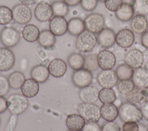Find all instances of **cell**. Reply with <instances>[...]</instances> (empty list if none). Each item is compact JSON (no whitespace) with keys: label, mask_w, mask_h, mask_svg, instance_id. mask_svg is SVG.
<instances>
[{"label":"cell","mask_w":148,"mask_h":131,"mask_svg":"<svg viewBox=\"0 0 148 131\" xmlns=\"http://www.w3.org/2000/svg\"><path fill=\"white\" fill-rule=\"evenodd\" d=\"M119 116L123 122H138L143 118L141 110L136 104L130 102L123 103L120 106L119 109Z\"/></svg>","instance_id":"1"},{"label":"cell","mask_w":148,"mask_h":131,"mask_svg":"<svg viewBox=\"0 0 148 131\" xmlns=\"http://www.w3.org/2000/svg\"><path fill=\"white\" fill-rule=\"evenodd\" d=\"M98 43L96 34L85 30L77 36L76 47L80 52L89 53L95 48Z\"/></svg>","instance_id":"2"},{"label":"cell","mask_w":148,"mask_h":131,"mask_svg":"<svg viewBox=\"0 0 148 131\" xmlns=\"http://www.w3.org/2000/svg\"><path fill=\"white\" fill-rule=\"evenodd\" d=\"M8 110L13 115H20L28 108L27 98L20 93L11 94L7 99Z\"/></svg>","instance_id":"3"},{"label":"cell","mask_w":148,"mask_h":131,"mask_svg":"<svg viewBox=\"0 0 148 131\" xmlns=\"http://www.w3.org/2000/svg\"><path fill=\"white\" fill-rule=\"evenodd\" d=\"M77 111L86 121L98 122L101 119L100 107L95 103H82L78 106Z\"/></svg>","instance_id":"4"},{"label":"cell","mask_w":148,"mask_h":131,"mask_svg":"<svg viewBox=\"0 0 148 131\" xmlns=\"http://www.w3.org/2000/svg\"><path fill=\"white\" fill-rule=\"evenodd\" d=\"M20 34L16 29L5 27L0 33V41L5 47L11 48L18 45L20 41Z\"/></svg>","instance_id":"5"},{"label":"cell","mask_w":148,"mask_h":131,"mask_svg":"<svg viewBox=\"0 0 148 131\" xmlns=\"http://www.w3.org/2000/svg\"><path fill=\"white\" fill-rule=\"evenodd\" d=\"M13 20L19 25H27L32 19V11L24 4H18L12 9Z\"/></svg>","instance_id":"6"},{"label":"cell","mask_w":148,"mask_h":131,"mask_svg":"<svg viewBox=\"0 0 148 131\" xmlns=\"http://www.w3.org/2000/svg\"><path fill=\"white\" fill-rule=\"evenodd\" d=\"M84 25L86 30L93 34H99L104 29V18L101 14H91L84 19Z\"/></svg>","instance_id":"7"},{"label":"cell","mask_w":148,"mask_h":131,"mask_svg":"<svg viewBox=\"0 0 148 131\" xmlns=\"http://www.w3.org/2000/svg\"><path fill=\"white\" fill-rule=\"evenodd\" d=\"M97 82L102 88H113L117 85L119 78L116 71L113 70H104L99 73Z\"/></svg>","instance_id":"8"},{"label":"cell","mask_w":148,"mask_h":131,"mask_svg":"<svg viewBox=\"0 0 148 131\" xmlns=\"http://www.w3.org/2000/svg\"><path fill=\"white\" fill-rule=\"evenodd\" d=\"M15 55L10 48L0 47V72H6L11 70L15 64Z\"/></svg>","instance_id":"9"},{"label":"cell","mask_w":148,"mask_h":131,"mask_svg":"<svg viewBox=\"0 0 148 131\" xmlns=\"http://www.w3.org/2000/svg\"><path fill=\"white\" fill-rule=\"evenodd\" d=\"M72 82L75 86L79 88H84L90 85L92 82V72L84 68L75 71L73 73Z\"/></svg>","instance_id":"10"},{"label":"cell","mask_w":148,"mask_h":131,"mask_svg":"<svg viewBox=\"0 0 148 131\" xmlns=\"http://www.w3.org/2000/svg\"><path fill=\"white\" fill-rule=\"evenodd\" d=\"M99 67L102 71L112 70L116 65V58L113 52L108 50H102L97 55Z\"/></svg>","instance_id":"11"},{"label":"cell","mask_w":148,"mask_h":131,"mask_svg":"<svg viewBox=\"0 0 148 131\" xmlns=\"http://www.w3.org/2000/svg\"><path fill=\"white\" fill-rule=\"evenodd\" d=\"M125 64H127L133 70L141 67L145 62L144 53L138 49H133L128 51L125 56Z\"/></svg>","instance_id":"12"},{"label":"cell","mask_w":148,"mask_h":131,"mask_svg":"<svg viewBox=\"0 0 148 131\" xmlns=\"http://www.w3.org/2000/svg\"><path fill=\"white\" fill-rule=\"evenodd\" d=\"M34 15L37 20L41 22L51 20L53 16L51 5L46 2H39L34 10Z\"/></svg>","instance_id":"13"},{"label":"cell","mask_w":148,"mask_h":131,"mask_svg":"<svg viewBox=\"0 0 148 131\" xmlns=\"http://www.w3.org/2000/svg\"><path fill=\"white\" fill-rule=\"evenodd\" d=\"M68 22L64 17L53 16L49 23L50 30L56 36H62L67 32Z\"/></svg>","instance_id":"14"},{"label":"cell","mask_w":148,"mask_h":131,"mask_svg":"<svg viewBox=\"0 0 148 131\" xmlns=\"http://www.w3.org/2000/svg\"><path fill=\"white\" fill-rule=\"evenodd\" d=\"M134 42V33L130 29H122L116 34V43L121 48L132 47Z\"/></svg>","instance_id":"15"},{"label":"cell","mask_w":148,"mask_h":131,"mask_svg":"<svg viewBox=\"0 0 148 131\" xmlns=\"http://www.w3.org/2000/svg\"><path fill=\"white\" fill-rule=\"evenodd\" d=\"M98 43L103 48H110L116 44V34L112 29L104 28L98 34Z\"/></svg>","instance_id":"16"},{"label":"cell","mask_w":148,"mask_h":131,"mask_svg":"<svg viewBox=\"0 0 148 131\" xmlns=\"http://www.w3.org/2000/svg\"><path fill=\"white\" fill-rule=\"evenodd\" d=\"M50 75L55 78H61L65 75L67 71V63L62 59H54L49 63Z\"/></svg>","instance_id":"17"},{"label":"cell","mask_w":148,"mask_h":131,"mask_svg":"<svg viewBox=\"0 0 148 131\" xmlns=\"http://www.w3.org/2000/svg\"><path fill=\"white\" fill-rule=\"evenodd\" d=\"M99 91L95 85H89L82 88L79 93V96L84 103H95L99 99Z\"/></svg>","instance_id":"18"},{"label":"cell","mask_w":148,"mask_h":131,"mask_svg":"<svg viewBox=\"0 0 148 131\" xmlns=\"http://www.w3.org/2000/svg\"><path fill=\"white\" fill-rule=\"evenodd\" d=\"M132 81L135 86L141 89H146L148 87V69L140 67L134 70Z\"/></svg>","instance_id":"19"},{"label":"cell","mask_w":148,"mask_h":131,"mask_svg":"<svg viewBox=\"0 0 148 131\" xmlns=\"http://www.w3.org/2000/svg\"><path fill=\"white\" fill-rule=\"evenodd\" d=\"M130 27L133 33L142 35L148 30V21L146 16L139 14L134 16L131 19Z\"/></svg>","instance_id":"20"},{"label":"cell","mask_w":148,"mask_h":131,"mask_svg":"<svg viewBox=\"0 0 148 131\" xmlns=\"http://www.w3.org/2000/svg\"><path fill=\"white\" fill-rule=\"evenodd\" d=\"M30 76L39 84H43L48 80L50 76L48 67L43 64L34 66L30 71Z\"/></svg>","instance_id":"21"},{"label":"cell","mask_w":148,"mask_h":131,"mask_svg":"<svg viewBox=\"0 0 148 131\" xmlns=\"http://www.w3.org/2000/svg\"><path fill=\"white\" fill-rule=\"evenodd\" d=\"M39 84L33 79H27L25 81L21 87L22 94L27 98H34L39 93Z\"/></svg>","instance_id":"22"},{"label":"cell","mask_w":148,"mask_h":131,"mask_svg":"<svg viewBox=\"0 0 148 131\" xmlns=\"http://www.w3.org/2000/svg\"><path fill=\"white\" fill-rule=\"evenodd\" d=\"M100 111L101 117L107 121H114L119 116V108L114 104H103Z\"/></svg>","instance_id":"23"},{"label":"cell","mask_w":148,"mask_h":131,"mask_svg":"<svg viewBox=\"0 0 148 131\" xmlns=\"http://www.w3.org/2000/svg\"><path fill=\"white\" fill-rule=\"evenodd\" d=\"M40 30L37 26L32 25V24H27L24 28L22 29V35L23 39L27 42L34 43L39 39Z\"/></svg>","instance_id":"24"},{"label":"cell","mask_w":148,"mask_h":131,"mask_svg":"<svg viewBox=\"0 0 148 131\" xmlns=\"http://www.w3.org/2000/svg\"><path fill=\"white\" fill-rule=\"evenodd\" d=\"M86 121L79 114H70L66 119V125L69 130H82Z\"/></svg>","instance_id":"25"},{"label":"cell","mask_w":148,"mask_h":131,"mask_svg":"<svg viewBox=\"0 0 148 131\" xmlns=\"http://www.w3.org/2000/svg\"><path fill=\"white\" fill-rule=\"evenodd\" d=\"M56 42V36L50 30H43L40 32L38 42L42 47L45 49L52 48L55 45Z\"/></svg>","instance_id":"26"},{"label":"cell","mask_w":148,"mask_h":131,"mask_svg":"<svg viewBox=\"0 0 148 131\" xmlns=\"http://www.w3.org/2000/svg\"><path fill=\"white\" fill-rule=\"evenodd\" d=\"M116 13V17L121 22H128L134 16V8L128 4L123 3Z\"/></svg>","instance_id":"27"},{"label":"cell","mask_w":148,"mask_h":131,"mask_svg":"<svg viewBox=\"0 0 148 131\" xmlns=\"http://www.w3.org/2000/svg\"><path fill=\"white\" fill-rule=\"evenodd\" d=\"M85 30L84 21L80 18H77V17L72 18L68 22L67 32L71 35L78 36Z\"/></svg>","instance_id":"28"},{"label":"cell","mask_w":148,"mask_h":131,"mask_svg":"<svg viewBox=\"0 0 148 131\" xmlns=\"http://www.w3.org/2000/svg\"><path fill=\"white\" fill-rule=\"evenodd\" d=\"M125 99L127 102L136 104V105L143 103L145 102V91H144V89L135 87L133 91L125 95Z\"/></svg>","instance_id":"29"},{"label":"cell","mask_w":148,"mask_h":131,"mask_svg":"<svg viewBox=\"0 0 148 131\" xmlns=\"http://www.w3.org/2000/svg\"><path fill=\"white\" fill-rule=\"evenodd\" d=\"M10 88L14 90L20 89L23 85L25 79V76L20 71H14L8 78Z\"/></svg>","instance_id":"30"},{"label":"cell","mask_w":148,"mask_h":131,"mask_svg":"<svg viewBox=\"0 0 148 131\" xmlns=\"http://www.w3.org/2000/svg\"><path fill=\"white\" fill-rule=\"evenodd\" d=\"M67 63L68 66H70V67L73 71L82 69L84 68V57L81 53H73L67 59Z\"/></svg>","instance_id":"31"},{"label":"cell","mask_w":148,"mask_h":131,"mask_svg":"<svg viewBox=\"0 0 148 131\" xmlns=\"http://www.w3.org/2000/svg\"><path fill=\"white\" fill-rule=\"evenodd\" d=\"M99 99L102 104H113L116 100V94L113 88H102L99 91Z\"/></svg>","instance_id":"32"},{"label":"cell","mask_w":148,"mask_h":131,"mask_svg":"<svg viewBox=\"0 0 148 131\" xmlns=\"http://www.w3.org/2000/svg\"><path fill=\"white\" fill-rule=\"evenodd\" d=\"M116 73L119 78V80H128L132 79L134 70L128 66L127 64H121L116 67Z\"/></svg>","instance_id":"33"},{"label":"cell","mask_w":148,"mask_h":131,"mask_svg":"<svg viewBox=\"0 0 148 131\" xmlns=\"http://www.w3.org/2000/svg\"><path fill=\"white\" fill-rule=\"evenodd\" d=\"M53 15L64 17L69 13V6L64 1H56L51 5Z\"/></svg>","instance_id":"34"},{"label":"cell","mask_w":148,"mask_h":131,"mask_svg":"<svg viewBox=\"0 0 148 131\" xmlns=\"http://www.w3.org/2000/svg\"><path fill=\"white\" fill-rule=\"evenodd\" d=\"M13 20L12 10L5 5H0V25H7Z\"/></svg>","instance_id":"35"},{"label":"cell","mask_w":148,"mask_h":131,"mask_svg":"<svg viewBox=\"0 0 148 131\" xmlns=\"http://www.w3.org/2000/svg\"><path fill=\"white\" fill-rule=\"evenodd\" d=\"M97 56L96 54H89L84 57V68L90 72L96 71L99 68Z\"/></svg>","instance_id":"36"},{"label":"cell","mask_w":148,"mask_h":131,"mask_svg":"<svg viewBox=\"0 0 148 131\" xmlns=\"http://www.w3.org/2000/svg\"><path fill=\"white\" fill-rule=\"evenodd\" d=\"M135 84L132 79L128 80H120L117 84V89L119 92L122 95L127 94L128 93L133 91L135 88Z\"/></svg>","instance_id":"37"},{"label":"cell","mask_w":148,"mask_h":131,"mask_svg":"<svg viewBox=\"0 0 148 131\" xmlns=\"http://www.w3.org/2000/svg\"><path fill=\"white\" fill-rule=\"evenodd\" d=\"M134 8L135 13L145 16L148 15V5L146 0H136Z\"/></svg>","instance_id":"38"},{"label":"cell","mask_w":148,"mask_h":131,"mask_svg":"<svg viewBox=\"0 0 148 131\" xmlns=\"http://www.w3.org/2000/svg\"><path fill=\"white\" fill-rule=\"evenodd\" d=\"M122 4V0H106L104 2V6L109 11L116 12Z\"/></svg>","instance_id":"39"},{"label":"cell","mask_w":148,"mask_h":131,"mask_svg":"<svg viewBox=\"0 0 148 131\" xmlns=\"http://www.w3.org/2000/svg\"><path fill=\"white\" fill-rule=\"evenodd\" d=\"M99 0H82L81 6L85 11L90 12L94 10L98 5Z\"/></svg>","instance_id":"40"},{"label":"cell","mask_w":148,"mask_h":131,"mask_svg":"<svg viewBox=\"0 0 148 131\" xmlns=\"http://www.w3.org/2000/svg\"><path fill=\"white\" fill-rule=\"evenodd\" d=\"M8 79L4 76L0 75V96H4L10 91Z\"/></svg>","instance_id":"41"},{"label":"cell","mask_w":148,"mask_h":131,"mask_svg":"<svg viewBox=\"0 0 148 131\" xmlns=\"http://www.w3.org/2000/svg\"><path fill=\"white\" fill-rule=\"evenodd\" d=\"M82 131H101V128L97 122L86 121Z\"/></svg>","instance_id":"42"},{"label":"cell","mask_w":148,"mask_h":131,"mask_svg":"<svg viewBox=\"0 0 148 131\" xmlns=\"http://www.w3.org/2000/svg\"><path fill=\"white\" fill-rule=\"evenodd\" d=\"M101 131H121L119 125L114 121H107L103 125Z\"/></svg>","instance_id":"43"},{"label":"cell","mask_w":148,"mask_h":131,"mask_svg":"<svg viewBox=\"0 0 148 131\" xmlns=\"http://www.w3.org/2000/svg\"><path fill=\"white\" fill-rule=\"evenodd\" d=\"M139 130V125L137 122L135 121H128L124 122L122 126V131H138Z\"/></svg>","instance_id":"44"},{"label":"cell","mask_w":148,"mask_h":131,"mask_svg":"<svg viewBox=\"0 0 148 131\" xmlns=\"http://www.w3.org/2000/svg\"><path fill=\"white\" fill-rule=\"evenodd\" d=\"M8 110V101L4 96H0V114Z\"/></svg>","instance_id":"45"},{"label":"cell","mask_w":148,"mask_h":131,"mask_svg":"<svg viewBox=\"0 0 148 131\" xmlns=\"http://www.w3.org/2000/svg\"><path fill=\"white\" fill-rule=\"evenodd\" d=\"M140 110H141L142 116L145 118L147 121H148V102H145L142 103Z\"/></svg>","instance_id":"46"},{"label":"cell","mask_w":148,"mask_h":131,"mask_svg":"<svg viewBox=\"0 0 148 131\" xmlns=\"http://www.w3.org/2000/svg\"><path fill=\"white\" fill-rule=\"evenodd\" d=\"M141 45L145 47V48L148 49V30H147L146 32L144 33L141 37Z\"/></svg>","instance_id":"47"},{"label":"cell","mask_w":148,"mask_h":131,"mask_svg":"<svg viewBox=\"0 0 148 131\" xmlns=\"http://www.w3.org/2000/svg\"><path fill=\"white\" fill-rule=\"evenodd\" d=\"M69 7H76L81 3L82 0H63Z\"/></svg>","instance_id":"48"},{"label":"cell","mask_w":148,"mask_h":131,"mask_svg":"<svg viewBox=\"0 0 148 131\" xmlns=\"http://www.w3.org/2000/svg\"><path fill=\"white\" fill-rule=\"evenodd\" d=\"M19 1H20L22 4L26 5L27 6L28 5H33L37 2V0H19Z\"/></svg>","instance_id":"49"},{"label":"cell","mask_w":148,"mask_h":131,"mask_svg":"<svg viewBox=\"0 0 148 131\" xmlns=\"http://www.w3.org/2000/svg\"><path fill=\"white\" fill-rule=\"evenodd\" d=\"M135 1H136V0H122L123 3L128 4V5H132V6H134Z\"/></svg>","instance_id":"50"},{"label":"cell","mask_w":148,"mask_h":131,"mask_svg":"<svg viewBox=\"0 0 148 131\" xmlns=\"http://www.w3.org/2000/svg\"><path fill=\"white\" fill-rule=\"evenodd\" d=\"M144 91H145V102H148V87L146 88V89H144Z\"/></svg>","instance_id":"51"},{"label":"cell","mask_w":148,"mask_h":131,"mask_svg":"<svg viewBox=\"0 0 148 131\" xmlns=\"http://www.w3.org/2000/svg\"><path fill=\"white\" fill-rule=\"evenodd\" d=\"M99 1H100V2H104L106 0H99Z\"/></svg>","instance_id":"52"},{"label":"cell","mask_w":148,"mask_h":131,"mask_svg":"<svg viewBox=\"0 0 148 131\" xmlns=\"http://www.w3.org/2000/svg\"><path fill=\"white\" fill-rule=\"evenodd\" d=\"M69 131H81V130H69Z\"/></svg>","instance_id":"53"},{"label":"cell","mask_w":148,"mask_h":131,"mask_svg":"<svg viewBox=\"0 0 148 131\" xmlns=\"http://www.w3.org/2000/svg\"><path fill=\"white\" fill-rule=\"evenodd\" d=\"M147 1V5H148V0H146Z\"/></svg>","instance_id":"54"},{"label":"cell","mask_w":148,"mask_h":131,"mask_svg":"<svg viewBox=\"0 0 148 131\" xmlns=\"http://www.w3.org/2000/svg\"><path fill=\"white\" fill-rule=\"evenodd\" d=\"M0 124H1V119H0Z\"/></svg>","instance_id":"55"}]
</instances>
